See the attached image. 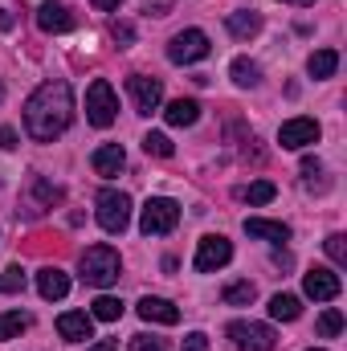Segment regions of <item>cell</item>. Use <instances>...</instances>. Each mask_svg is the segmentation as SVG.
<instances>
[{
    "instance_id": "6da1fadb",
    "label": "cell",
    "mask_w": 347,
    "mask_h": 351,
    "mask_svg": "<svg viewBox=\"0 0 347 351\" xmlns=\"http://www.w3.org/2000/svg\"><path fill=\"white\" fill-rule=\"evenodd\" d=\"M70 123H74V90H70V82L53 78V82H41L29 94V102H25V131H29V139L53 143L58 135L70 131Z\"/></svg>"
},
{
    "instance_id": "7a4b0ae2",
    "label": "cell",
    "mask_w": 347,
    "mask_h": 351,
    "mask_svg": "<svg viewBox=\"0 0 347 351\" xmlns=\"http://www.w3.org/2000/svg\"><path fill=\"white\" fill-rule=\"evenodd\" d=\"M94 217L106 233H123L131 225V196L119 192V188H102L94 196Z\"/></svg>"
},
{
    "instance_id": "3957f363",
    "label": "cell",
    "mask_w": 347,
    "mask_h": 351,
    "mask_svg": "<svg viewBox=\"0 0 347 351\" xmlns=\"http://www.w3.org/2000/svg\"><path fill=\"white\" fill-rule=\"evenodd\" d=\"M78 265H82V282H90V286H110L123 274V262L110 245H90Z\"/></svg>"
},
{
    "instance_id": "277c9868",
    "label": "cell",
    "mask_w": 347,
    "mask_h": 351,
    "mask_svg": "<svg viewBox=\"0 0 347 351\" xmlns=\"http://www.w3.org/2000/svg\"><path fill=\"white\" fill-rule=\"evenodd\" d=\"M176 225H180V204L168 200V196H152L143 204V213H139V229L147 237H164V233H172Z\"/></svg>"
},
{
    "instance_id": "5b68a950",
    "label": "cell",
    "mask_w": 347,
    "mask_h": 351,
    "mask_svg": "<svg viewBox=\"0 0 347 351\" xmlns=\"http://www.w3.org/2000/svg\"><path fill=\"white\" fill-rule=\"evenodd\" d=\"M86 119L94 127H110L115 119H119V98H115V90L106 78H94L86 90Z\"/></svg>"
},
{
    "instance_id": "8992f818",
    "label": "cell",
    "mask_w": 347,
    "mask_h": 351,
    "mask_svg": "<svg viewBox=\"0 0 347 351\" xmlns=\"http://www.w3.org/2000/svg\"><path fill=\"white\" fill-rule=\"evenodd\" d=\"M208 53H213V45H208V33H200V29H184L168 41V62H176V66H192Z\"/></svg>"
},
{
    "instance_id": "52a82bcc",
    "label": "cell",
    "mask_w": 347,
    "mask_h": 351,
    "mask_svg": "<svg viewBox=\"0 0 347 351\" xmlns=\"http://www.w3.org/2000/svg\"><path fill=\"white\" fill-rule=\"evenodd\" d=\"M229 339H233L237 351H274L278 348L274 327H265V323H246V319L229 323Z\"/></svg>"
},
{
    "instance_id": "ba28073f",
    "label": "cell",
    "mask_w": 347,
    "mask_h": 351,
    "mask_svg": "<svg viewBox=\"0 0 347 351\" xmlns=\"http://www.w3.org/2000/svg\"><path fill=\"white\" fill-rule=\"evenodd\" d=\"M229 262H233V241H229V237H221V233L200 237L196 258H192V265H196L200 274H213V269H221V265H229Z\"/></svg>"
},
{
    "instance_id": "9c48e42d",
    "label": "cell",
    "mask_w": 347,
    "mask_h": 351,
    "mask_svg": "<svg viewBox=\"0 0 347 351\" xmlns=\"http://www.w3.org/2000/svg\"><path fill=\"white\" fill-rule=\"evenodd\" d=\"M319 123L315 119H286L282 123V131H278V143L286 147V152H302V147H311V143H319Z\"/></svg>"
},
{
    "instance_id": "30bf717a",
    "label": "cell",
    "mask_w": 347,
    "mask_h": 351,
    "mask_svg": "<svg viewBox=\"0 0 347 351\" xmlns=\"http://www.w3.org/2000/svg\"><path fill=\"white\" fill-rule=\"evenodd\" d=\"M302 290H307V298H315V302H331V298H339L344 282H339V274H335V269L315 265V269H307V274H302Z\"/></svg>"
},
{
    "instance_id": "8fae6325",
    "label": "cell",
    "mask_w": 347,
    "mask_h": 351,
    "mask_svg": "<svg viewBox=\"0 0 347 351\" xmlns=\"http://www.w3.org/2000/svg\"><path fill=\"white\" fill-rule=\"evenodd\" d=\"M131 102H135V110L139 114H152V110H160V102H164V82L160 78H147V74H131Z\"/></svg>"
},
{
    "instance_id": "7c38bea8",
    "label": "cell",
    "mask_w": 347,
    "mask_h": 351,
    "mask_svg": "<svg viewBox=\"0 0 347 351\" xmlns=\"http://www.w3.org/2000/svg\"><path fill=\"white\" fill-rule=\"evenodd\" d=\"M139 319L143 323H160V327H176L180 323V306L168 302V298H156V294H147V298H139Z\"/></svg>"
},
{
    "instance_id": "4fadbf2b",
    "label": "cell",
    "mask_w": 347,
    "mask_h": 351,
    "mask_svg": "<svg viewBox=\"0 0 347 351\" xmlns=\"http://www.w3.org/2000/svg\"><path fill=\"white\" fill-rule=\"evenodd\" d=\"M37 29L41 33H70L74 29V16H70V8L62 0H45L37 8Z\"/></svg>"
},
{
    "instance_id": "5bb4252c",
    "label": "cell",
    "mask_w": 347,
    "mask_h": 351,
    "mask_svg": "<svg viewBox=\"0 0 347 351\" xmlns=\"http://www.w3.org/2000/svg\"><path fill=\"white\" fill-rule=\"evenodd\" d=\"M37 294H41L45 302H62V298L70 294V274H66V269H58V265L37 269Z\"/></svg>"
},
{
    "instance_id": "9a60e30c",
    "label": "cell",
    "mask_w": 347,
    "mask_h": 351,
    "mask_svg": "<svg viewBox=\"0 0 347 351\" xmlns=\"http://www.w3.org/2000/svg\"><path fill=\"white\" fill-rule=\"evenodd\" d=\"M58 335L70 339V343L94 339V319H90L86 311H66V315H58Z\"/></svg>"
},
{
    "instance_id": "2e32d148",
    "label": "cell",
    "mask_w": 347,
    "mask_h": 351,
    "mask_svg": "<svg viewBox=\"0 0 347 351\" xmlns=\"http://www.w3.org/2000/svg\"><path fill=\"white\" fill-rule=\"evenodd\" d=\"M90 164H94V172L102 176V180H110V176H119L127 168V152H123L119 143H102V147L90 156Z\"/></svg>"
},
{
    "instance_id": "e0dca14e",
    "label": "cell",
    "mask_w": 347,
    "mask_h": 351,
    "mask_svg": "<svg viewBox=\"0 0 347 351\" xmlns=\"http://www.w3.org/2000/svg\"><path fill=\"white\" fill-rule=\"evenodd\" d=\"M225 29L237 37V41H250V37H258L261 33V16L254 8H241V12H229L225 16Z\"/></svg>"
},
{
    "instance_id": "ac0fdd59",
    "label": "cell",
    "mask_w": 347,
    "mask_h": 351,
    "mask_svg": "<svg viewBox=\"0 0 347 351\" xmlns=\"http://www.w3.org/2000/svg\"><path fill=\"white\" fill-rule=\"evenodd\" d=\"M246 233L261 241H290V225L282 221H265V217H246Z\"/></svg>"
},
{
    "instance_id": "d6986e66",
    "label": "cell",
    "mask_w": 347,
    "mask_h": 351,
    "mask_svg": "<svg viewBox=\"0 0 347 351\" xmlns=\"http://www.w3.org/2000/svg\"><path fill=\"white\" fill-rule=\"evenodd\" d=\"M164 119H168L172 127H192V123L200 119V106H196L192 98H176V102H168V110H164Z\"/></svg>"
},
{
    "instance_id": "ffe728a7",
    "label": "cell",
    "mask_w": 347,
    "mask_h": 351,
    "mask_svg": "<svg viewBox=\"0 0 347 351\" xmlns=\"http://www.w3.org/2000/svg\"><path fill=\"white\" fill-rule=\"evenodd\" d=\"M335 70H339V53L335 49H315L311 62H307V74L311 78H331Z\"/></svg>"
},
{
    "instance_id": "44dd1931",
    "label": "cell",
    "mask_w": 347,
    "mask_h": 351,
    "mask_svg": "<svg viewBox=\"0 0 347 351\" xmlns=\"http://www.w3.org/2000/svg\"><path fill=\"white\" fill-rule=\"evenodd\" d=\"M302 315V302L294 298V294H274L270 298V319H278V323H294Z\"/></svg>"
},
{
    "instance_id": "7402d4cb",
    "label": "cell",
    "mask_w": 347,
    "mask_h": 351,
    "mask_svg": "<svg viewBox=\"0 0 347 351\" xmlns=\"http://www.w3.org/2000/svg\"><path fill=\"white\" fill-rule=\"evenodd\" d=\"M33 196H37V204H33V213H45V208H53V204H62V188H53L45 176H33Z\"/></svg>"
},
{
    "instance_id": "603a6c76",
    "label": "cell",
    "mask_w": 347,
    "mask_h": 351,
    "mask_svg": "<svg viewBox=\"0 0 347 351\" xmlns=\"http://www.w3.org/2000/svg\"><path fill=\"white\" fill-rule=\"evenodd\" d=\"M90 319H98V323H119V319H123V302L110 298V294H98L94 306H90Z\"/></svg>"
},
{
    "instance_id": "cb8c5ba5",
    "label": "cell",
    "mask_w": 347,
    "mask_h": 351,
    "mask_svg": "<svg viewBox=\"0 0 347 351\" xmlns=\"http://www.w3.org/2000/svg\"><path fill=\"white\" fill-rule=\"evenodd\" d=\"M29 323H33V319H29L25 311H4V315H0V343H4V339H21V331H29Z\"/></svg>"
},
{
    "instance_id": "d4e9b609",
    "label": "cell",
    "mask_w": 347,
    "mask_h": 351,
    "mask_svg": "<svg viewBox=\"0 0 347 351\" xmlns=\"http://www.w3.org/2000/svg\"><path fill=\"white\" fill-rule=\"evenodd\" d=\"M221 298H225V306H250L258 298V286L254 282H229Z\"/></svg>"
},
{
    "instance_id": "484cf974",
    "label": "cell",
    "mask_w": 347,
    "mask_h": 351,
    "mask_svg": "<svg viewBox=\"0 0 347 351\" xmlns=\"http://www.w3.org/2000/svg\"><path fill=\"white\" fill-rule=\"evenodd\" d=\"M229 74H233L237 86H258L261 82V66L258 62H250V58H237V62L229 66Z\"/></svg>"
},
{
    "instance_id": "4316f807",
    "label": "cell",
    "mask_w": 347,
    "mask_h": 351,
    "mask_svg": "<svg viewBox=\"0 0 347 351\" xmlns=\"http://www.w3.org/2000/svg\"><path fill=\"white\" fill-rule=\"evenodd\" d=\"M237 196H241L246 204H270V200L278 196V188H274L270 180H254V184H246V188H241Z\"/></svg>"
},
{
    "instance_id": "83f0119b",
    "label": "cell",
    "mask_w": 347,
    "mask_h": 351,
    "mask_svg": "<svg viewBox=\"0 0 347 351\" xmlns=\"http://www.w3.org/2000/svg\"><path fill=\"white\" fill-rule=\"evenodd\" d=\"M143 152H147V156H160V160H168L176 147H172V139H168L164 131H147V135H143Z\"/></svg>"
},
{
    "instance_id": "f1b7e54d",
    "label": "cell",
    "mask_w": 347,
    "mask_h": 351,
    "mask_svg": "<svg viewBox=\"0 0 347 351\" xmlns=\"http://www.w3.org/2000/svg\"><path fill=\"white\" fill-rule=\"evenodd\" d=\"M339 331H344V315H339L335 306L323 311V315H319V335H323V339H335Z\"/></svg>"
},
{
    "instance_id": "f546056e",
    "label": "cell",
    "mask_w": 347,
    "mask_h": 351,
    "mask_svg": "<svg viewBox=\"0 0 347 351\" xmlns=\"http://www.w3.org/2000/svg\"><path fill=\"white\" fill-rule=\"evenodd\" d=\"M21 290H25V274H21V265H8L0 274V294H21Z\"/></svg>"
},
{
    "instance_id": "4dcf8cb0",
    "label": "cell",
    "mask_w": 347,
    "mask_h": 351,
    "mask_svg": "<svg viewBox=\"0 0 347 351\" xmlns=\"http://www.w3.org/2000/svg\"><path fill=\"white\" fill-rule=\"evenodd\" d=\"M327 258L335 265H347V237L344 233H331V237H327Z\"/></svg>"
},
{
    "instance_id": "1f68e13d",
    "label": "cell",
    "mask_w": 347,
    "mask_h": 351,
    "mask_svg": "<svg viewBox=\"0 0 347 351\" xmlns=\"http://www.w3.org/2000/svg\"><path fill=\"white\" fill-rule=\"evenodd\" d=\"M131 351H168V343L156 335H131Z\"/></svg>"
},
{
    "instance_id": "d6a6232c",
    "label": "cell",
    "mask_w": 347,
    "mask_h": 351,
    "mask_svg": "<svg viewBox=\"0 0 347 351\" xmlns=\"http://www.w3.org/2000/svg\"><path fill=\"white\" fill-rule=\"evenodd\" d=\"M110 37H115L119 45H131V41H135V25H127V21H115V25H110Z\"/></svg>"
},
{
    "instance_id": "836d02e7",
    "label": "cell",
    "mask_w": 347,
    "mask_h": 351,
    "mask_svg": "<svg viewBox=\"0 0 347 351\" xmlns=\"http://www.w3.org/2000/svg\"><path fill=\"white\" fill-rule=\"evenodd\" d=\"M184 351H208V335H204V331L184 335Z\"/></svg>"
},
{
    "instance_id": "e575fe53",
    "label": "cell",
    "mask_w": 347,
    "mask_h": 351,
    "mask_svg": "<svg viewBox=\"0 0 347 351\" xmlns=\"http://www.w3.org/2000/svg\"><path fill=\"white\" fill-rule=\"evenodd\" d=\"M16 147V131L12 127H0V152H12Z\"/></svg>"
},
{
    "instance_id": "d590c367",
    "label": "cell",
    "mask_w": 347,
    "mask_h": 351,
    "mask_svg": "<svg viewBox=\"0 0 347 351\" xmlns=\"http://www.w3.org/2000/svg\"><path fill=\"white\" fill-rule=\"evenodd\" d=\"M90 4H94V8H98V12H115V8H119V4H123V0H90Z\"/></svg>"
},
{
    "instance_id": "8d00e7d4",
    "label": "cell",
    "mask_w": 347,
    "mask_h": 351,
    "mask_svg": "<svg viewBox=\"0 0 347 351\" xmlns=\"http://www.w3.org/2000/svg\"><path fill=\"white\" fill-rule=\"evenodd\" d=\"M302 172H307V176H319L323 168H319V160H311V156H307V160H302Z\"/></svg>"
},
{
    "instance_id": "74e56055",
    "label": "cell",
    "mask_w": 347,
    "mask_h": 351,
    "mask_svg": "<svg viewBox=\"0 0 347 351\" xmlns=\"http://www.w3.org/2000/svg\"><path fill=\"white\" fill-rule=\"evenodd\" d=\"M90 351H119V343H115V339H98Z\"/></svg>"
},
{
    "instance_id": "f35d334b",
    "label": "cell",
    "mask_w": 347,
    "mask_h": 351,
    "mask_svg": "<svg viewBox=\"0 0 347 351\" xmlns=\"http://www.w3.org/2000/svg\"><path fill=\"white\" fill-rule=\"evenodd\" d=\"M0 29H12V16H8L4 8H0Z\"/></svg>"
},
{
    "instance_id": "ab89813d",
    "label": "cell",
    "mask_w": 347,
    "mask_h": 351,
    "mask_svg": "<svg viewBox=\"0 0 347 351\" xmlns=\"http://www.w3.org/2000/svg\"><path fill=\"white\" fill-rule=\"evenodd\" d=\"M282 4H298V8H307V4H315V0H282Z\"/></svg>"
},
{
    "instance_id": "60d3db41",
    "label": "cell",
    "mask_w": 347,
    "mask_h": 351,
    "mask_svg": "<svg viewBox=\"0 0 347 351\" xmlns=\"http://www.w3.org/2000/svg\"><path fill=\"white\" fill-rule=\"evenodd\" d=\"M0 102H4V82H0Z\"/></svg>"
},
{
    "instance_id": "b9f144b4",
    "label": "cell",
    "mask_w": 347,
    "mask_h": 351,
    "mask_svg": "<svg viewBox=\"0 0 347 351\" xmlns=\"http://www.w3.org/2000/svg\"><path fill=\"white\" fill-rule=\"evenodd\" d=\"M311 351H323V348H311Z\"/></svg>"
}]
</instances>
